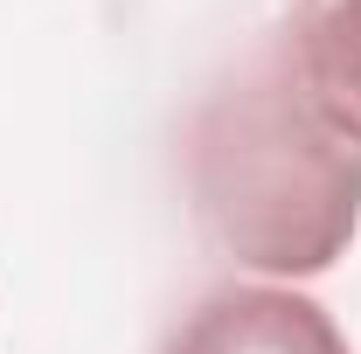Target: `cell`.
Masks as SVG:
<instances>
[{"label":"cell","mask_w":361,"mask_h":354,"mask_svg":"<svg viewBox=\"0 0 361 354\" xmlns=\"http://www.w3.org/2000/svg\"><path fill=\"white\" fill-rule=\"evenodd\" d=\"M160 354H348L334 312L285 285H223L167 334Z\"/></svg>","instance_id":"2"},{"label":"cell","mask_w":361,"mask_h":354,"mask_svg":"<svg viewBox=\"0 0 361 354\" xmlns=\"http://www.w3.org/2000/svg\"><path fill=\"white\" fill-rule=\"evenodd\" d=\"M292 49L326 118L361 139V0H313L292 21Z\"/></svg>","instance_id":"3"},{"label":"cell","mask_w":361,"mask_h":354,"mask_svg":"<svg viewBox=\"0 0 361 354\" xmlns=\"http://www.w3.org/2000/svg\"><path fill=\"white\" fill-rule=\"evenodd\" d=\"M202 229L264 278H319L361 222V139L313 97L292 35L202 97L180 139Z\"/></svg>","instance_id":"1"}]
</instances>
